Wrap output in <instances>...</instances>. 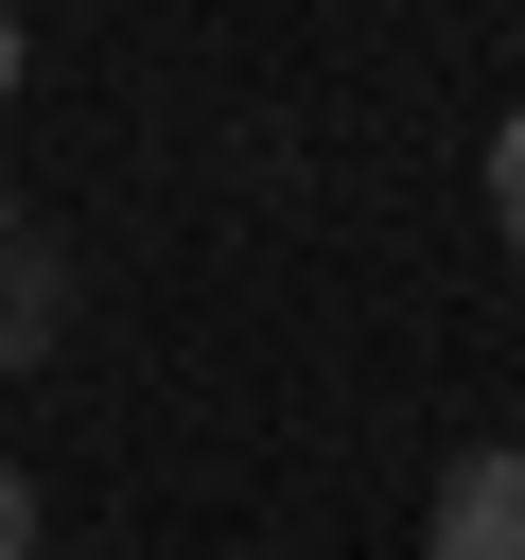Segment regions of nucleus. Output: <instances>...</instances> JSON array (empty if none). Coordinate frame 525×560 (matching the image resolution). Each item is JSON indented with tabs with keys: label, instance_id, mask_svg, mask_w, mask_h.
<instances>
[{
	"label": "nucleus",
	"instance_id": "1",
	"mask_svg": "<svg viewBox=\"0 0 525 560\" xmlns=\"http://www.w3.org/2000/svg\"><path fill=\"white\" fill-rule=\"evenodd\" d=\"M438 560H525V455H455L438 472Z\"/></svg>",
	"mask_w": 525,
	"mask_h": 560
},
{
	"label": "nucleus",
	"instance_id": "2",
	"mask_svg": "<svg viewBox=\"0 0 525 560\" xmlns=\"http://www.w3.org/2000/svg\"><path fill=\"white\" fill-rule=\"evenodd\" d=\"M490 228H508V262H525V105H508V140H490Z\"/></svg>",
	"mask_w": 525,
	"mask_h": 560
},
{
	"label": "nucleus",
	"instance_id": "3",
	"mask_svg": "<svg viewBox=\"0 0 525 560\" xmlns=\"http://www.w3.org/2000/svg\"><path fill=\"white\" fill-rule=\"evenodd\" d=\"M0 560H35V472L0 455Z\"/></svg>",
	"mask_w": 525,
	"mask_h": 560
},
{
	"label": "nucleus",
	"instance_id": "4",
	"mask_svg": "<svg viewBox=\"0 0 525 560\" xmlns=\"http://www.w3.org/2000/svg\"><path fill=\"white\" fill-rule=\"evenodd\" d=\"M18 70H35V35H18V18H0V105H18Z\"/></svg>",
	"mask_w": 525,
	"mask_h": 560
},
{
	"label": "nucleus",
	"instance_id": "5",
	"mask_svg": "<svg viewBox=\"0 0 525 560\" xmlns=\"http://www.w3.org/2000/svg\"><path fill=\"white\" fill-rule=\"evenodd\" d=\"M0 262H18V192H0Z\"/></svg>",
	"mask_w": 525,
	"mask_h": 560
}]
</instances>
